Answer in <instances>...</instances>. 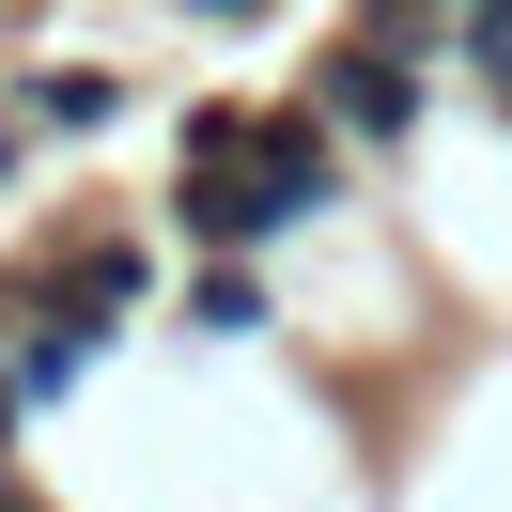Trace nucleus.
Listing matches in <instances>:
<instances>
[{
  "label": "nucleus",
  "instance_id": "1",
  "mask_svg": "<svg viewBox=\"0 0 512 512\" xmlns=\"http://www.w3.org/2000/svg\"><path fill=\"white\" fill-rule=\"evenodd\" d=\"M326 125H342V140H404V125H419V63H388V47H326Z\"/></svg>",
  "mask_w": 512,
  "mask_h": 512
},
{
  "label": "nucleus",
  "instance_id": "2",
  "mask_svg": "<svg viewBox=\"0 0 512 512\" xmlns=\"http://www.w3.org/2000/svg\"><path fill=\"white\" fill-rule=\"evenodd\" d=\"M249 202H264V233L311 218V202H342V140H326V125H264L249 140Z\"/></svg>",
  "mask_w": 512,
  "mask_h": 512
},
{
  "label": "nucleus",
  "instance_id": "3",
  "mask_svg": "<svg viewBox=\"0 0 512 512\" xmlns=\"http://www.w3.org/2000/svg\"><path fill=\"white\" fill-rule=\"evenodd\" d=\"M78 373H94V326H78L63 295H47V326H32V342H16V404H63Z\"/></svg>",
  "mask_w": 512,
  "mask_h": 512
},
{
  "label": "nucleus",
  "instance_id": "4",
  "mask_svg": "<svg viewBox=\"0 0 512 512\" xmlns=\"http://www.w3.org/2000/svg\"><path fill=\"white\" fill-rule=\"evenodd\" d=\"M187 326H202V342H249V326H264V280H249V264H202V280H187Z\"/></svg>",
  "mask_w": 512,
  "mask_h": 512
},
{
  "label": "nucleus",
  "instance_id": "5",
  "mask_svg": "<svg viewBox=\"0 0 512 512\" xmlns=\"http://www.w3.org/2000/svg\"><path fill=\"white\" fill-rule=\"evenodd\" d=\"M16 109H32V125H109V78H94V63H47Z\"/></svg>",
  "mask_w": 512,
  "mask_h": 512
},
{
  "label": "nucleus",
  "instance_id": "6",
  "mask_svg": "<svg viewBox=\"0 0 512 512\" xmlns=\"http://www.w3.org/2000/svg\"><path fill=\"white\" fill-rule=\"evenodd\" d=\"M466 63H481V78H512V0H466Z\"/></svg>",
  "mask_w": 512,
  "mask_h": 512
},
{
  "label": "nucleus",
  "instance_id": "7",
  "mask_svg": "<svg viewBox=\"0 0 512 512\" xmlns=\"http://www.w3.org/2000/svg\"><path fill=\"white\" fill-rule=\"evenodd\" d=\"M0 512H16V466H0Z\"/></svg>",
  "mask_w": 512,
  "mask_h": 512
},
{
  "label": "nucleus",
  "instance_id": "8",
  "mask_svg": "<svg viewBox=\"0 0 512 512\" xmlns=\"http://www.w3.org/2000/svg\"><path fill=\"white\" fill-rule=\"evenodd\" d=\"M0 171H16V140H0Z\"/></svg>",
  "mask_w": 512,
  "mask_h": 512
}]
</instances>
